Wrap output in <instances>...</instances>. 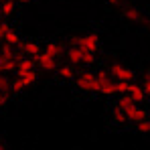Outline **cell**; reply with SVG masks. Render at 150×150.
Masks as SVG:
<instances>
[{
  "label": "cell",
  "mask_w": 150,
  "mask_h": 150,
  "mask_svg": "<svg viewBox=\"0 0 150 150\" xmlns=\"http://www.w3.org/2000/svg\"><path fill=\"white\" fill-rule=\"evenodd\" d=\"M65 57H67V59H69V63H73V65H79V63L91 65V63H96V55H93V53L83 51L81 47H77V45H73L71 49H67Z\"/></svg>",
  "instance_id": "obj_1"
},
{
  "label": "cell",
  "mask_w": 150,
  "mask_h": 150,
  "mask_svg": "<svg viewBox=\"0 0 150 150\" xmlns=\"http://www.w3.org/2000/svg\"><path fill=\"white\" fill-rule=\"evenodd\" d=\"M77 87L81 91H100V79L91 71H85L77 77Z\"/></svg>",
  "instance_id": "obj_2"
},
{
  "label": "cell",
  "mask_w": 150,
  "mask_h": 150,
  "mask_svg": "<svg viewBox=\"0 0 150 150\" xmlns=\"http://www.w3.org/2000/svg\"><path fill=\"white\" fill-rule=\"evenodd\" d=\"M73 45L81 47L83 51L96 53V51H98V47H100V37H98L96 33H91V35H85V37H77V39H73Z\"/></svg>",
  "instance_id": "obj_3"
},
{
  "label": "cell",
  "mask_w": 150,
  "mask_h": 150,
  "mask_svg": "<svg viewBox=\"0 0 150 150\" xmlns=\"http://www.w3.org/2000/svg\"><path fill=\"white\" fill-rule=\"evenodd\" d=\"M110 71H112V77H116L118 81H132L134 79V71L124 65H118V63H114Z\"/></svg>",
  "instance_id": "obj_4"
},
{
  "label": "cell",
  "mask_w": 150,
  "mask_h": 150,
  "mask_svg": "<svg viewBox=\"0 0 150 150\" xmlns=\"http://www.w3.org/2000/svg\"><path fill=\"white\" fill-rule=\"evenodd\" d=\"M37 63H39V67H41V69H45V71H53V69L57 67V59H55V57H51L49 53H45V51L37 57Z\"/></svg>",
  "instance_id": "obj_5"
},
{
  "label": "cell",
  "mask_w": 150,
  "mask_h": 150,
  "mask_svg": "<svg viewBox=\"0 0 150 150\" xmlns=\"http://www.w3.org/2000/svg\"><path fill=\"white\" fill-rule=\"evenodd\" d=\"M126 116H128V122H136V124L142 122V120H146V112H144L142 108H138L136 103L126 110Z\"/></svg>",
  "instance_id": "obj_6"
},
{
  "label": "cell",
  "mask_w": 150,
  "mask_h": 150,
  "mask_svg": "<svg viewBox=\"0 0 150 150\" xmlns=\"http://www.w3.org/2000/svg\"><path fill=\"white\" fill-rule=\"evenodd\" d=\"M100 93H103V96H112V93H116V81H112V79L100 81Z\"/></svg>",
  "instance_id": "obj_7"
},
{
  "label": "cell",
  "mask_w": 150,
  "mask_h": 150,
  "mask_svg": "<svg viewBox=\"0 0 150 150\" xmlns=\"http://www.w3.org/2000/svg\"><path fill=\"white\" fill-rule=\"evenodd\" d=\"M10 71H16V61L4 59V57L0 55V73H10Z\"/></svg>",
  "instance_id": "obj_8"
},
{
  "label": "cell",
  "mask_w": 150,
  "mask_h": 150,
  "mask_svg": "<svg viewBox=\"0 0 150 150\" xmlns=\"http://www.w3.org/2000/svg\"><path fill=\"white\" fill-rule=\"evenodd\" d=\"M128 96H130L134 101H142V100H144V89L138 87V85H134V83H130V87H128Z\"/></svg>",
  "instance_id": "obj_9"
},
{
  "label": "cell",
  "mask_w": 150,
  "mask_h": 150,
  "mask_svg": "<svg viewBox=\"0 0 150 150\" xmlns=\"http://www.w3.org/2000/svg\"><path fill=\"white\" fill-rule=\"evenodd\" d=\"M23 51H25V55H30V57H35V59L41 55V47H39L37 43H30V41L23 45Z\"/></svg>",
  "instance_id": "obj_10"
},
{
  "label": "cell",
  "mask_w": 150,
  "mask_h": 150,
  "mask_svg": "<svg viewBox=\"0 0 150 150\" xmlns=\"http://www.w3.org/2000/svg\"><path fill=\"white\" fill-rule=\"evenodd\" d=\"M0 55H2L4 59H12V61H18V59H21V57L16 55V51H14L12 45H4V47L0 49Z\"/></svg>",
  "instance_id": "obj_11"
},
{
  "label": "cell",
  "mask_w": 150,
  "mask_h": 150,
  "mask_svg": "<svg viewBox=\"0 0 150 150\" xmlns=\"http://www.w3.org/2000/svg\"><path fill=\"white\" fill-rule=\"evenodd\" d=\"M14 75H16V77H21V79L25 81V85H30V83L37 79V73H35L33 69H30V71H14Z\"/></svg>",
  "instance_id": "obj_12"
},
{
  "label": "cell",
  "mask_w": 150,
  "mask_h": 150,
  "mask_svg": "<svg viewBox=\"0 0 150 150\" xmlns=\"http://www.w3.org/2000/svg\"><path fill=\"white\" fill-rule=\"evenodd\" d=\"M112 118H114V122L116 124H124L126 120H128V116H126V112L120 108V105H116L114 110H112Z\"/></svg>",
  "instance_id": "obj_13"
},
{
  "label": "cell",
  "mask_w": 150,
  "mask_h": 150,
  "mask_svg": "<svg viewBox=\"0 0 150 150\" xmlns=\"http://www.w3.org/2000/svg\"><path fill=\"white\" fill-rule=\"evenodd\" d=\"M122 14H124L128 21H134V23H138V21H140V12H138L134 6H126L124 10H122Z\"/></svg>",
  "instance_id": "obj_14"
},
{
  "label": "cell",
  "mask_w": 150,
  "mask_h": 150,
  "mask_svg": "<svg viewBox=\"0 0 150 150\" xmlns=\"http://www.w3.org/2000/svg\"><path fill=\"white\" fill-rule=\"evenodd\" d=\"M45 53H49L51 57H55V59H57V57H61V55H63V47H61V45H57V43H49V45L45 47Z\"/></svg>",
  "instance_id": "obj_15"
},
{
  "label": "cell",
  "mask_w": 150,
  "mask_h": 150,
  "mask_svg": "<svg viewBox=\"0 0 150 150\" xmlns=\"http://www.w3.org/2000/svg\"><path fill=\"white\" fill-rule=\"evenodd\" d=\"M33 69V59H18L16 61V71H30Z\"/></svg>",
  "instance_id": "obj_16"
},
{
  "label": "cell",
  "mask_w": 150,
  "mask_h": 150,
  "mask_svg": "<svg viewBox=\"0 0 150 150\" xmlns=\"http://www.w3.org/2000/svg\"><path fill=\"white\" fill-rule=\"evenodd\" d=\"M4 41H6V45H12V47H14V45H18V41H21V39H18V35H16L12 28H8V30H6V37H4Z\"/></svg>",
  "instance_id": "obj_17"
},
{
  "label": "cell",
  "mask_w": 150,
  "mask_h": 150,
  "mask_svg": "<svg viewBox=\"0 0 150 150\" xmlns=\"http://www.w3.org/2000/svg\"><path fill=\"white\" fill-rule=\"evenodd\" d=\"M0 12H2V14H12V12H14V2H12V0L0 2Z\"/></svg>",
  "instance_id": "obj_18"
},
{
  "label": "cell",
  "mask_w": 150,
  "mask_h": 150,
  "mask_svg": "<svg viewBox=\"0 0 150 150\" xmlns=\"http://www.w3.org/2000/svg\"><path fill=\"white\" fill-rule=\"evenodd\" d=\"M59 75L63 77V79H73V67L71 65H61L59 67Z\"/></svg>",
  "instance_id": "obj_19"
},
{
  "label": "cell",
  "mask_w": 150,
  "mask_h": 150,
  "mask_svg": "<svg viewBox=\"0 0 150 150\" xmlns=\"http://www.w3.org/2000/svg\"><path fill=\"white\" fill-rule=\"evenodd\" d=\"M134 103H136V101L132 100V98H130V96H128V93H124V96H122V98H120V101H118V105H120V108H122V110H128V108H130V105H134Z\"/></svg>",
  "instance_id": "obj_20"
},
{
  "label": "cell",
  "mask_w": 150,
  "mask_h": 150,
  "mask_svg": "<svg viewBox=\"0 0 150 150\" xmlns=\"http://www.w3.org/2000/svg\"><path fill=\"white\" fill-rule=\"evenodd\" d=\"M26 85L25 81L21 79V77H16V79H12V85H10V91H14V93H18V91H23Z\"/></svg>",
  "instance_id": "obj_21"
},
{
  "label": "cell",
  "mask_w": 150,
  "mask_h": 150,
  "mask_svg": "<svg viewBox=\"0 0 150 150\" xmlns=\"http://www.w3.org/2000/svg\"><path fill=\"white\" fill-rule=\"evenodd\" d=\"M10 85H12V81L6 77V73H0V91H4V93H6V91L10 89Z\"/></svg>",
  "instance_id": "obj_22"
},
{
  "label": "cell",
  "mask_w": 150,
  "mask_h": 150,
  "mask_svg": "<svg viewBox=\"0 0 150 150\" xmlns=\"http://www.w3.org/2000/svg\"><path fill=\"white\" fill-rule=\"evenodd\" d=\"M128 87H130V81H116V91L128 93Z\"/></svg>",
  "instance_id": "obj_23"
},
{
  "label": "cell",
  "mask_w": 150,
  "mask_h": 150,
  "mask_svg": "<svg viewBox=\"0 0 150 150\" xmlns=\"http://www.w3.org/2000/svg\"><path fill=\"white\" fill-rule=\"evenodd\" d=\"M138 132L148 134V132H150V120H142V122H138Z\"/></svg>",
  "instance_id": "obj_24"
},
{
  "label": "cell",
  "mask_w": 150,
  "mask_h": 150,
  "mask_svg": "<svg viewBox=\"0 0 150 150\" xmlns=\"http://www.w3.org/2000/svg\"><path fill=\"white\" fill-rule=\"evenodd\" d=\"M6 30H8V25H6V23H0V43H2L4 37H6Z\"/></svg>",
  "instance_id": "obj_25"
},
{
  "label": "cell",
  "mask_w": 150,
  "mask_h": 150,
  "mask_svg": "<svg viewBox=\"0 0 150 150\" xmlns=\"http://www.w3.org/2000/svg\"><path fill=\"white\" fill-rule=\"evenodd\" d=\"M142 89H144V93H150V75L144 77V85H142Z\"/></svg>",
  "instance_id": "obj_26"
},
{
  "label": "cell",
  "mask_w": 150,
  "mask_h": 150,
  "mask_svg": "<svg viewBox=\"0 0 150 150\" xmlns=\"http://www.w3.org/2000/svg\"><path fill=\"white\" fill-rule=\"evenodd\" d=\"M98 79H100V81H105V79H112V75L108 73V71H100V73H98Z\"/></svg>",
  "instance_id": "obj_27"
},
{
  "label": "cell",
  "mask_w": 150,
  "mask_h": 150,
  "mask_svg": "<svg viewBox=\"0 0 150 150\" xmlns=\"http://www.w3.org/2000/svg\"><path fill=\"white\" fill-rule=\"evenodd\" d=\"M4 103H6V93L0 91V105H4Z\"/></svg>",
  "instance_id": "obj_28"
},
{
  "label": "cell",
  "mask_w": 150,
  "mask_h": 150,
  "mask_svg": "<svg viewBox=\"0 0 150 150\" xmlns=\"http://www.w3.org/2000/svg\"><path fill=\"white\" fill-rule=\"evenodd\" d=\"M110 4H120V0H108Z\"/></svg>",
  "instance_id": "obj_29"
},
{
  "label": "cell",
  "mask_w": 150,
  "mask_h": 150,
  "mask_svg": "<svg viewBox=\"0 0 150 150\" xmlns=\"http://www.w3.org/2000/svg\"><path fill=\"white\" fill-rule=\"evenodd\" d=\"M0 150H4V142L2 140H0Z\"/></svg>",
  "instance_id": "obj_30"
},
{
  "label": "cell",
  "mask_w": 150,
  "mask_h": 150,
  "mask_svg": "<svg viewBox=\"0 0 150 150\" xmlns=\"http://www.w3.org/2000/svg\"><path fill=\"white\" fill-rule=\"evenodd\" d=\"M23 2H33V0H23Z\"/></svg>",
  "instance_id": "obj_31"
},
{
  "label": "cell",
  "mask_w": 150,
  "mask_h": 150,
  "mask_svg": "<svg viewBox=\"0 0 150 150\" xmlns=\"http://www.w3.org/2000/svg\"><path fill=\"white\" fill-rule=\"evenodd\" d=\"M0 2H4V0H0Z\"/></svg>",
  "instance_id": "obj_32"
}]
</instances>
